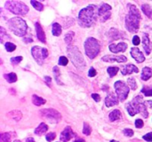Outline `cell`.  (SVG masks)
Instances as JSON below:
<instances>
[{
  "mask_svg": "<svg viewBox=\"0 0 152 142\" xmlns=\"http://www.w3.org/2000/svg\"><path fill=\"white\" fill-rule=\"evenodd\" d=\"M99 15V10H97L96 5L90 4L86 8H83L78 13V21L82 27L89 28L97 20Z\"/></svg>",
  "mask_w": 152,
  "mask_h": 142,
  "instance_id": "6da1fadb",
  "label": "cell"
},
{
  "mask_svg": "<svg viewBox=\"0 0 152 142\" xmlns=\"http://www.w3.org/2000/svg\"><path fill=\"white\" fill-rule=\"evenodd\" d=\"M129 13L126 17V28L131 33H136L139 30L141 13L137 7L132 4H129Z\"/></svg>",
  "mask_w": 152,
  "mask_h": 142,
  "instance_id": "7a4b0ae2",
  "label": "cell"
},
{
  "mask_svg": "<svg viewBox=\"0 0 152 142\" xmlns=\"http://www.w3.org/2000/svg\"><path fill=\"white\" fill-rule=\"evenodd\" d=\"M8 27L11 29V31L18 36H23L27 33L28 29L27 23L25 22L24 20H22L20 17H14L9 20Z\"/></svg>",
  "mask_w": 152,
  "mask_h": 142,
  "instance_id": "3957f363",
  "label": "cell"
},
{
  "mask_svg": "<svg viewBox=\"0 0 152 142\" xmlns=\"http://www.w3.org/2000/svg\"><path fill=\"white\" fill-rule=\"evenodd\" d=\"M101 50V46H100V43L97 39L94 38V37H88L86 42H85V51H86V54L90 58V59H94L95 58Z\"/></svg>",
  "mask_w": 152,
  "mask_h": 142,
  "instance_id": "277c9868",
  "label": "cell"
},
{
  "mask_svg": "<svg viewBox=\"0 0 152 142\" xmlns=\"http://www.w3.org/2000/svg\"><path fill=\"white\" fill-rule=\"evenodd\" d=\"M5 7L7 10L17 15H25L28 12V7L20 1H7L5 3Z\"/></svg>",
  "mask_w": 152,
  "mask_h": 142,
  "instance_id": "5b68a950",
  "label": "cell"
},
{
  "mask_svg": "<svg viewBox=\"0 0 152 142\" xmlns=\"http://www.w3.org/2000/svg\"><path fill=\"white\" fill-rule=\"evenodd\" d=\"M68 54L70 57L71 61L73 62V64L76 67H77L79 68H83L84 67H86V62L83 58V55L81 54V52H79L77 47L69 46L68 47Z\"/></svg>",
  "mask_w": 152,
  "mask_h": 142,
  "instance_id": "8992f818",
  "label": "cell"
},
{
  "mask_svg": "<svg viewBox=\"0 0 152 142\" xmlns=\"http://www.w3.org/2000/svg\"><path fill=\"white\" fill-rule=\"evenodd\" d=\"M41 116L52 124L59 123L61 120V115L60 112L53 109H45L40 110Z\"/></svg>",
  "mask_w": 152,
  "mask_h": 142,
  "instance_id": "52a82bcc",
  "label": "cell"
},
{
  "mask_svg": "<svg viewBox=\"0 0 152 142\" xmlns=\"http://www.w3.org/2000/svg\"><path fill=\"white\" fill-rule=\"evenodd\" d=\"M31 53H32V56L34 57L35 60L39 65H43L44 60L48 56V51H47V49L42 48L40 46H33L32 49H31Z\"/></svg>",
  "mask_w": 152,
  "mask_h": 142,
  "instance_id": "ba28073f",
  "label": "cell"
},
{
  "mask_svg": "<svg viewBox=\"0 0 152 142\" xmlns=\"http://www.w3.org/2000/svg\"><path fill=\"white\" fill-rule=\"evenodd\" d=\"M115 90L119 100L124 101L126 100L129 94V87L126 83L122 81H117L115 83Z\"/></svg>",
  "mask_w": 152,
  "mask_h": 142,
  "instance_id": "9c48e42d",
  "label": "cell"
},
{
  "mask_svg": "<svg viewBox=\"0 0 152 142\" xmlns=\"http://www.w3.org/2000/svg\"><path fill=\"white\" fill-rule=\"evenodd\" d=\"M132 104L133 106L136 109V110L138 111V113L142 114V116L144 117V118H148L149 117V113L147 111V109H146V106L144 104V101H143V99L142 96H137L135 97L133 101H132Z\"/></svg>",
  "mask_w": 152,
  "mask_h": 142,
  "instance_id": "30bf717a",
  "label": "cell"
},
{
  "mask_svg": "<svg viewBox=\"0 0 152 142\" xmlns=\"http://www.w3.org/2000/svg\"><path fill=\"white\" fill-rule=\"evenodd\" d=\"M111 6L107 4H102L99 8V17L102 21H105L110 18Z\"/></svg>",
  "mask_w": 152,
  "mask_h": 142,
  "instance_id": "8fae6325",
  "label": "cell"
},
{
  "mask_svg": "<svg viewBox=\"0 0 152 142\" xmlns=\"http://www.w3.org/2000/svg\"><path fill=\"white\" fill-rule=\"evenodd\" d=\"M102 60L103 61H106V62H119V63H122V62H126L127 61V58L126 56H114V55H106L104 57L102 58Z\"/></svg>",
  "mask_w": 152,
  "mask_h": 142,
  "instance_id": "7c38bea8",
  "label": "cell"
},
{
  "mask_svg": "<svg viewBox=\"0 0 152 142\" xmlns=\"http://www.w3.org/2000/svg\"><path fill=\"white\" fill-rule=\"evenodd\" d=\"M75 136V134L73 133V131L71 129V127L67 126L64 131L61 133V141L63 142H68L71 138H73Z\"/></svg>",
  "mask_w": 152,
  "mask_h": 142,
  "instance_id": "4fadbf2b",
  "label": "cell"
},
{
  "mask_svg": "<svg viewBox=\"0 0 152 142\" xmlns=\"http://www.w3.org/2000/svg\"><path fill=\"white\" fill-rule=\"evenodd\" d=\"M142 44H143V49H144L146 54L149 55L151 52L152 45L151 42L150 40V37H149V35L147 33L142 34Z\"/></svg>",
  "mask_w": 152,
  "mask_h": 142,
  "instance_id": "5bb4252c",
  "label": "cell"
},
{
  "mask_svg": "<svg viewBox=\"0 0 152 142\" xmlns=\"http://www.w3.org/2000/svg\"><path fill=\"white\" fill-rule=\"evenodd\" d=\"M131 55L133 56V58L139 63L143 62L145 60L144 55L142 54V52L136 47H133L131 49Z\"/></svg>",
  "mask_w": 152,
  "mask_h": 142,
  "instance_id": "9a60e30c",
  "label": "cell"
},
{
  "mask_svg": "<svg viewBox=\"0 0 152 142\" xmlns=\"http://www.w3.org/2000/svg\"><path fill=\"white\" fill-rule=\"evenodd\" d=\"M110 50L112 52H114V53H118V52H126V48H127V44H126V43H119V44H110Z\"/></svg>",
  "mask_w": 152,
  "mask_h": 142,
  "instance_id": "2e32d148",
  "label": "cell"
},
{
  "mask_svg": "<svg viewBox=\"0 0 152 142\" xmlns=\"http://www.w3.org/2000/svg\"><path fill=\"white\" fill-rule=\"evenodd\" d=\"M35 27H36V33H37V38H38L42 43L45 44V43L46 42V41H45V32H44V30H43L41 25H40V23H39V22H36V23H35Z\"/></svg>",
  "mask_w": 152,
  "mask_h": 142,
  "instance_id": "e0dca14e",
  "label": "cell"
},
{
  "mask_svg": "<svg viewBox=\"0 0 152 142\" xmlns=\"http://www.w3.org/2000/svg\"><path fill=\"white\" fill-rule=\"evenodd\" d=\"M122 74L124 76H126V75H130L132 73H138L139 72V69L137 67H135L134 65L133 64H128V65H126L123 67L122 68Z\"/></svg>",
  "mask_w": 152,
  "mask_h": 142,
  "instance_id": "ac0fdd59",
  "label": "cell"
},
{
  "mask_svg": "<svg viewBox=\"0 0 152 142\" xmlns=\"http://www.w3.org/2000/svg\"><path fill=\"white\" fill-rule=\"evenodd\" d=\"M118 100L117 97L114 94L110 93V94H109L106 97V99H105V105L108 108L112 107V106H115V105H118Z\"/></svg>",
  "mask_w": 152,
  "mask_h": 142,
  "instance_id": "d6986e66",
  "label": "cell"
},
{
  "mask_svg": "<svg viewBox=\"0 0 152 142\" xmlns=\"http://www.w3.org/2000/svg\"><path fill=\"white\" fill-rule=\"evenodd\" d=\"M7 117L12 119V120H14L15 122H19L21 117H22V114L21 112L18 111V110H13V111H11L7 114Z\"/></svg>",
  "mask_w": 152,
  "mask_h": 142,
  "instance_id": "ffe728a7",
  "label": "cell"
},
{
  "mask_svg": "<svg viewBox=\"0 0 152 142\" xmlns=\"http://www.w3.org/2000/svg\"><path fill=\"white\" fill-rule=\"evenodd\" d=\"M48 130V126L45 123H41L35 130V134L37 136H41L42 134H44L45 133H46V131Z\"/></svg>",
  "mask_w": 152,
  "mask_h": 142,
  "instance_id": "44dd1931",
  "label": "cell"
},
{
  "mask_svg": "<svg viewBox=\"0 0 152 142\" xmlns=\"http://www.w3.org/2000/svg\"><path fill=\"white\" fill-rule=\"evenodd\" d=\"M152 76V69L148 68V67H145L142 68V79L143 81H147L149 80L151 77Z\"/></svg>",
  "mask_w": 152,
  "mask_h": 142,
  "instance_id": "7402d4cb",
  "label": "cell"
},
{
  "mask_svg": "<svg viewBox=\"0 0 152 142\" xmlns=\"http://www.w3.org/2000/svg\"><path fill=\"white\" fill-rule=\"evenodd\" d=\"M109 117H110V120L111 122L117 121V120H118V119L121 118V112L118 109H115V110H113V111H111L110 113Z\"/></svg>",
  "mask_w": 152,
  "mask_h": 142,
  "instance_id": "603a6c76",
  "label": "cell"
},
{
  "mask_svg": "<svg viewBox=\"0 0 152 142\" xmlns=\"http://www.w3.org/2000/svg\"><path fill=\"white\" fill-rule=\"evenodd\" d=\"M32 102H33L34 105L39 107V106H42L43 104L45 103V100H44L43 98L38 97L37 95H33L32 96Z\"/></svg>",
  "mask_w": 152,
  "mask_h": 142,
  "instance_id": "cb8c5ba5",
  "label": "cell"
},
{
  "mask_svg": "<svg viewBox=\"0 0 152 142\" xmlns=\"http://www.w3.org/2000/svg\"><path fill=\"white\" fill-rule=\"evenodd\" d=\"M53 35L55 36H59L61 34V26L59 23H53Z\"/></svg>",
  "mask_w": 152,
  "mask_h": 142,
  "instance_id": "d4e9b609",
  "label": "cell"
},
{
  "mask_svg": "<svg viewBox=\"0 0 152 142\" xmlns=\"http://www.w3.org/2000/svg\"><path fill=\"white\" fill-rule=\"evenodd\" d=\"M142 12H144V14L145 15H147V17H149V18H152V9L151 7L149 5V4H142Z\"/></svg>",
  "mask_w": 152,
  "mask_h": 142,
  "instance_id": "484cf974",
  "label": "cell"
},
{
  "mask_svg": "<svg viewBox=\"0 0 152 142\" xmlns=\"http://www.w3.org/2000/svg\"><path fill=\"white\" fill-rule=\"evenodd\" d=\"M109 35H110V38H112V39H114V40H117V39H118V38L121 37V36H120L121 33H120L117 28H111L110 31L109 32Z\"/></svg>",
  "mask_w": 152,
  "mask_h": 142,
  "instance_id": "4316f807",
  "label": "cell"
},
{
  "mask_svg": "<svg viewBox=\"0 0 152 142\" xmlns=\"http://www.w3.org/2000/svg\"><path fill=\"white\" fill-rule=\"evenodd\" d=\"M4 78L6 79V81L8 82V83H14V82H16L17 81V75L15 74V73H9V74H6V75H4Z\"/></svg>",
  "mask_w": 152,
  "mask_h": 142,
  "instance_id": "83f0119b",
  "label": "cell"
},
{
  "mask_svg": "<svg viewBox=\"0 0 152 142\" xmlns=\"http://www.w3.org/2000/svg\"><path fill=\"white\" fill-rule=\"evenodd\" d=\"M126 109H127V111H128V113H129V115L131 117H134V116H135L138 113V111L136 110V109L133 106L132 102L126 104Z\"/></svg>",
  "mask_w": 152,
  "mask_h": 142,
  "instance_id": "f1b7e54d",
  "label": "cell"
},
{
  "mask_svg": "<svg viewBox=\"0 0 152 142\" xmlns=\"http://www.w3.org/2000/svg\"><path fill=\"white\" fill-rule=\"evenodd\" d=\"M53 75H54V78L56 80V82L59 84H62V83L61 82L60 80V76H61V73H60V69L57 66H55L53 68Z\"/></svg>",
  "mask_w": 152,
  "mask_h": 142,
  "instance_id": "f546056e",
  "label": "cell"
},
{
  "mask_svg": "<svg viewBox=\"0 0 152 142\" xmlns=\"http://www.w3.org/2000/svg\"><path fill=\"white\" fill-rule=\"evenodd\" d=\"M118 70H119V68H118V67H110V68H108V69H107V71H108V73H109V75H110V77L115 76L118 74Z\"/></svg>",
  "mask_w": 152,
  "mask_h": 142,
  "instance_id": "4dcf8cb0",
  "label": "cell"
},
{
  "mask_svg": "<svg viewBox=\"0 0 152 142\" xmlns=\"http://www.w3.org/2000/svg\"><path fill=\"white\" fill-rule=\"evenodd\" d=\"M30 3H31V4L34 6V8H35L36 10H37V11H43L44 5H43V4H41L40 2H37V1H35V0H31Z\"/></svg>",
  "mask_w": 152,
  "mask_h": 142,
  "instance_id": "1f68e13d",
  "label": "cell"
},
{
  "mask_svg": "<svg viewBox=\"0 0 152 142\" xmlns=\"http://www.w3.org/2000/svg\"><path fill=\"white\" fill-rule=\"evenodd\" d=\"M73 36H74V32H73V31L67 33L66 36H65V37H64V40H65L66 44H70L71 42H72V40H73Z\"/></svg>",
  "mask_w": 152,
  "mask_h": 142,
  "instance_id": "d6a6232c",
  "label": "cell"
},
{
  "mask_svg": "<svg viewBox=\"0 0 152 142\" xmlns=\"http://www.w3.org/2000/svg\"><path fill=\"white\" fill-rule=\"evenodd\" d=\"M127 83H128V85L131 87L132 90H136L137 89V84H136V82H135V79L134 77H130L127 79Z\"/></svg>",
  "mask_w": 152,
  "mask_h": 142,
  "instance_id": "836d02e7",
  "label": "cell"
},
{
  "mask_svg": "<svg viewBox=\"0 0 152 142\" xmlns=\"http://www.w3.org/2000/svg\"><path fill=\"white\" fill-rule=\"evenodd\" d=\"M4 46H5V49L9 52H13L16 49V45L14 44H12V43H10V42H6L4 44Z\"/></svg>",
  "mask_w": 152,
  "mask_h": 142,
  "instance_id": "e575fe53",
  "label": "cell"
},
{
  "mask_svg": "<svg viewBox=\"0 0 152 142\" xmlns=\"http://www.w3.org/2000/svg\"><path fill=\"white\" fill-rule=\"evenodd\" d=\"M142 92L144 93L145 96H152V87H149L147 85L143 86L142 89Z\"/></svg>",
  "mask_w": 152,
  "mask_h": 142,
  "instance_id": "d590c367",
  "label": "cell"
},
{
  "mask_svg": "<svg viewBox=\"0 0 152 142\" xmlns=\"http://www.w3.org/2000/svg\"><path fill=\"white\" fill-rule=\"evenodd\" d=\"M91 132H92V128L90 127V125L87 124V123H85L84 124V129H83V133L86 136H89L91 134Z\"/></svg>",
  "mask_w": 152,
  "mask_h": 142,
  "instance_id": "8d00e7d4",
  "label": "cell"
},
{
  "mask_svg": "<svg viewBox=\"0 0 152 142\" xmlns=\"http://www.w3.org/2000/svg\"><path fill=\"white\" fill-rule=\"evenodd\" d=\"M5 36L10 37V36L6 34V32H5L4 28L3 27H1V28H0V41H1V43H3V42H4V38Z\"/></svg>",
  "mask_w": 152,
  "mask_h": 142,
  "instance_id": "74e56055",
  "label": "cell"
},
{
  "mask_svg": "<svg viewBox=\"0 0 152 142\" xmlns=\"http://www.w3.org/2000/svg\"><path fill=\"white\" fill-rule=\"evenodd\" d=\"M22 57L21 56H17V57H12V59H11V62H12V65H17V64H19L21 60H22Z\"/></svg>",
  "mask_w": 152,
  "mask_h": 142,
  "instance_id": "f35d334b",
  "label": "cell"
},
{
  "mask_svg": "<svg viewBox=\"0 0 152 142\" xmlns=\"http://www.w3.org/2000/svg\"><path fill=\"white\" fill-rule=\"evenodd\" d=\"M1 141L3 142H10L11 141V136L10 133H3L1 135Z\"/></svg>",
  "mask_w": 152,
  "mask_h": 142,
  "instance_id": "ab89813d",
  "label": "cell"
},
{
  "mask_svg": "<svg viewBox=\"0 0 152 142\" xmlns=\"http://www.w3.org/2000/svg\"><path fill=\"white\" fill-rule=\"evenodd\" d=\"M68 63H69V60H68V58H66V57H64V56L60 57V59H59V65L66 66Z\"/></svg>",
  "mask_w": 152,
  "mask_h": 142,
  "instance_id": "60d3db41",
  "label": "cell"
},
{
  "mask_svg": "<svg viewBox=\"0 0 152 142\" xmlns=\"http://www.w3.org/2000/svg\"><path fill=\"white\" fill-rule=\"evenodd\" d=\"M123 133L126 137H132V136H134V131L132 129H125L123 131Z\"/></svg>",
  "mask_w": 152,
  "mask_h": 142,
  "instance_id": "b9f144b4",
  "label": "cell"
},
{
  "mask_svg": "<svg viewBox=\"0 0 152 142\" xmlns=\"http://www.w3.org/2000/svg\"><path fill=\"white\" fill-rule=\"evenodd\" d=\"M55 137H56V135H55V133H48L46 136H45V139H46V141L49 142L53 141L54 139H55Z\"/></svg>",
  "mask_w": 152,
  "mask_h": 142,
  "instance_id": "7bdbcfd3",
  "label": "cell"
},
{
  "mask_svg": "<svg viewBox=\"0 0 152 142\" xmlns=\"http://www.w3.org/2000/svg\"><path fill=\"white\" fill-rule=\"evenodd\" d=\"M134 125H135V127H136V128H138V129L142 128V127H143V125H144L143 121H142V119H137V120L135 121Z\"/></svg>",
  "mask_w": 152,
  "mask_h": 142,
  "instance_id": "ee69618b",
  "label": "cell"
},
{
  "mask_svg": "<svg viewBox=\"0 0 152 142\" xmlns=\"http://www.w3.org/2000/svg\"><path fill=\"white\" fill-rule=\"evenodd\" d=\"M142 138H143V140H145L146 141L152 142V133H149L145 134Z\"/></svg>",
  "mask_w": 152,
  "mask_h": 142,
  "instance_id": "f6af8a7d",
  "label": "cell"
},
{
  "mask_svg": "<svg viewBox=\"0 0 152 142\" xmlns=\"http://www.w3.org/2000/svg\"><path fill=\"white\" fill-rule=\"evenodd\" d=\"M140 43H141L140 37H139L138 36H134V38H133V44H134V45H138V44H140Z\"/></svg>",
  "mask_w": 152,
  "mask_h": 142,
  "instance_id": "bcb514c9",
  "label": "cell"
},
{
  "mask_svg": "<svg viewBox=\"0 0 152 142\" xmlns=\"http://www.w3.org/2000/svg\"><path fill=\"white\" fill-rule=\"evenodd\" d=\"M96 74H97V72H96V70H95L94 68H91L89 69L88 76H89L90 77H94V76H96Z\"/></svg>",
  "mask_w": 152,
  "mask_h": 142,
  "instance_id": "7dc6e473",
  "label": "cell"
},
{
  "mask_svg": "<svg viewBox=\"0 0 152 142\" xmlns=\"http://www.w3.org/2000/svg\"><path fill=\"white\" fill-rule=\"evenodd\" d=\"M92 98H93L96 102H99V101L101 100V97H100V95L97 94V93H93V94H92Z\"/></svg>",
  "mask_w": 152,
  "mask_h": 142,
  "instance_id": "c3c4849f",
  "label": "cell"
},
{
  "mask_svg": "<svg viewBox=\"0 0 152 142\" xmlns=\"http://www.w3.org/2000/svg\"><path fill=\"white\" fill-rule=\"evenodd\" d=\"M45 81L47 83H51V81H52V79H51L50 76H45Z\"/></svg>",
  "mask_w": 152,
  "mask_h": 142,
  "instance_id": "681fc988",
  "label": "cell"
},
{
  "mask_svg": "<svg viewBox=\"0 0 152 142\" xmlns=\"http://www.w3.org/2000/svg\"><path fill=\"white\" fill-rule=\"evenodd\" d=\"M25 43H28V42H32V39L31 38H24L23 39Z\"/></svg>",
  "mask_w": 152,
  "mask_h": 142,
  "instance_id": "f907efd6",
  "label": "cell"
},
{
  "mask_svg": "<svg viewBox=\"0 0 152 142\" xmlns=\"http://www.w3.org/2000/svg\"><path fill=\"white\" fill-rule=\"evenodd\" d=\"M26 142H35V141H34V140H33L32 138H28V139H27Z\"/></svg>",
  "mask_w": 152,
  "mask_h": 142,
  "instance_id": "816d5d0a",
  "label": "cell"
},
{
  "mask_svg": "<svg viewBox=\"0 0 152 142\" xmlns=\"http://www.w3.org/2000/svg\"><path fill=\"white\" fill-rule=\"evenodd\" d=\"M147 103L150 105V107L151 108V109H152V100H148V101H147Z\"/></svg>",
  "mask_w": 152,
  "mask_h": 142,
  "instance_id": "f5cc1de1",
  "label": "cell"
},
{
  "mask_svg": "<svg viewBox=\"0 0 152 142\" xmlns=\"http://www.w3.org/2000/svg\"><path fill=\"white\" fill-rule=\"evenodd\" d=\"M74 142H86L84 140H82V139H78V140H77L76 141Z\"/></svg>",
  "mask_w": 152,
  "mask_h": 142,
  "instance_id": "db71d44e",
  "label": "cell"
},
{
  "mask_svg": "<svg viewBox=\"0 0 152 142\" xmlns=\"http://www.w3.org/2000/svg\"><path fill=\"white\" fill-rule=\"evenodd\" d=\"M110 142H118V141H111Z\"/></svg>",
  "mask_w": 152,
  "mask_h": 142,
  "instance_id": "11a10c76",
  "label": "cell"
},
{
  "mask_svg": "<svg viewBox=\"0 0 152 142\" xmlns=\"http://www.w3.org/2000/svg\"><path fill=\"white\" fill-rule=\"evenodd\" d=\"M14 142H20V141H15Z\"/></svg>",
  "mask_w": 152,
  "mask_h": 142,
  "instance_id": "9f6ffc18",
  "label": "cell"
}]
</instances>
